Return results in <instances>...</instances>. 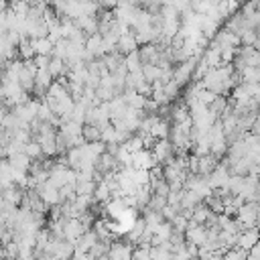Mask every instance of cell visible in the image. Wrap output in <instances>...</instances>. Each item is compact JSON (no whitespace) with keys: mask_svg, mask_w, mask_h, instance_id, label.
<instances>
[{"mask_svg":"<svg viewBox=\"0 0 260 260\" xmlns=\"http://www.w3.org/2000/svg\"><path fill=\"white\" fill-rule=\"evenodd\" d=\"M140 4L144 8H158L160 6V0H140Z\"/></svg>","mask_w":260,"mask_h":260,"instance_id":"2","label":"cell"},{"mask_svg":"<svg viewBox=\"0 0 260 260\" xmlns=\"http://www.w3.org/2000/svg\"><path fill=\"white\" fill-rule=\"evenodd\" d=\"M100 136V130H95V128H85V138L87 140H93V138H98Z\"/></svg>","mask_w":260,"mask_h":260,"instance_id":"3","label":"cell"},{"mask_svg":"<svg viewBox=\"0 0 260 260\" xmlns=\"http://www.w3.org/2000/svg\"><path fill=\"white\" fill-rule=\"evenodd\" d=\"M256 242H258V234H256L254 230H252V232H246V234L240 238V244H242V246H254Z\"/></svg>","mask_w":260,"mask_h":260,"instance_id":"1","label":"cell"}]
</instances>
